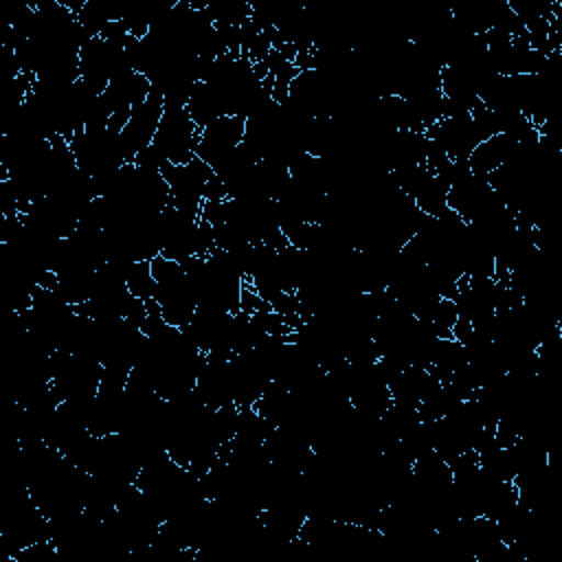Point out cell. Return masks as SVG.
<instances>
[{
    "instance_id": "1",
    "label": "cell",
    "mask_w": 562,
    "mask_h": 562,
    "mask_svg": "<svg viewBox=\"0 0 562 562\" xmlns=\"http://www.w3.org/2000/svg\"><path fill=\"white\" fill-rule=\"evenodd\" d=\"M200 130L189 116L187 108L165 110L158 130L154 134L151 147L160 156L162 162L171 165H187L195 158Z\"/></svg>"
}]
</instances>
